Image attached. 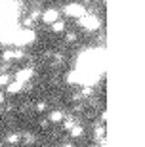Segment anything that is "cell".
Returning <instances> with one entry per match:
<instances>
[{
  "mask_svg": "<svg viewBox=\"0 0 145 147\" xmlns=\"http://www.w3.org/2000/svg\"><path fill=\"white\" fill-rule=\"evenodd\" d=\"M65 11H67L69 16L80 17L82 13H84V8H82V6H78V4H71V6H67V8H65Z\"/></svg>",
  "mask_w": 145,
  "mask_h": 147,
  "instance_id": "obj_1",
  "label": "cell"
},
{
  "mask_svg": "<svg viewBox=\"0 0 145 147\" xmlns=\"http://www.w3.org/2000/svg\"><path fill=\"white\" fill-rule=\"evenodd\" d=\"M44 21L46 23H55L57 21V17H59V11L57 10H48V11H44Z\"/></svg>",
  "mask_w": 145,
  "mask_h": 147,
  "instance_id": "obj_2",
  "label": "cell"
},
{
  "mask_svg": "<svg viewBox=\"0 0 145 147\" xmlns=\"http://www.w3.org/2000/svg\"><path fill=\"white\" fill-rule=\"evenodd\" d=\"M82 25L86 29H97L99 27V19L97 17H86V19H82Z\"/></svg>",
  "mask_w": 145,
  "mask_h": 147,
  "instance_id": "obj_3",
  "label": "cell"
},
{
  "mask_svg": "<svg viewBox=\"0 0 145 147\" xmlns=\"http://www.w3.org/2000/svg\"><path fill=\"white\" fill-rule=\"evenodd\" d=\"M10 84V76L8 75H0V86H8Z\"/></svg>",
  "mask_w": 145,
  "mask_h": 147,
  "instance_id": "obj_4",
  "label": "cell"
},
{
  "mask_svg": "<svg viewBox=\"0 0 145 147\" xmlns=\"http://www.w3.org/2000/svg\"><path fill=\"white\" fill-rule=\"evenodd\" d=\"M17 140H19L17 136H8V142L10 143H17Z\"/></svg>",
  "mask_w": 145,
  "mask_h": 147,
  "instance_id": "obj_5",
  "label": "cell"
},
{
  "mask_svg": "<svg viewBox=\"0 0 145 147\" xmlns=\"http://www.w3.org/2000/svg\"><path fill=\"white\" fill-rule=\"evenodd\" d=\"M2 103H4V94L0 92V105H2Z\"/></svg>",
  "mask_w": 145,
  "mask_h": 147,
  "instance_id": "obj_6",
  "label": "cell"
}]
</instances>
